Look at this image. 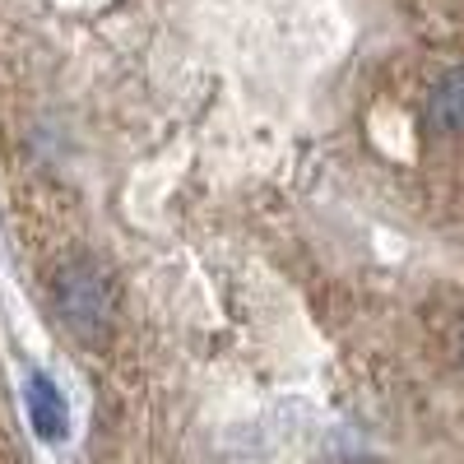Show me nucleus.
Masks as SVG:
<instances>
[{
  "label": "nucleus",
  "mask_w": 464,
  "mask_h": 464,
  "mask_svg": "<svg viewBox=\"0 0 464 464\" xmlns=\"http://www.w3.org/2000/svg\"><path fill=\"white\" fill-rule=\"evenodd\" d=\"M56 312L65 330L84 343H102L111 330V288L93 260H70L56 269Z\"/></svg>",
  "instance_id": "1"
},
{
  "label": "nucleus",
  "mask_w": 464,
  "mask_h": 464,
  "mask_svg": "<svg viewBox=\"0 0 464 464\" xmlns=\"http://www.w3.org/2000/svg\"><path fill=\"white\" fill-rule=\"evenodd\" d=\"M28 418L43 441H65L70 432V409L61 400V391L47 376H28Z\"/></svg>",
  "instance_id": "2"
},
{
  "label": "nucleus",
  "mask_w": 464,
  "mask_h": 464,
  "mask_svg": "<svg viewBox=\"0 0 464 464\" xmlns=\"http://www.w3.org/2000/svg\"><path fill=\"white\" fill-rule=\"evenodd\" d=\"M428 111H432V126L441 135H464V70L441 74L437 89H432Z\"/></svg>",
  "instance_id": "3"
},
{
  "label": "nucleus",
  "mask_w": 464,
  "mask_h": 464,
  "mask_svg": "<svg viewBox=\"0 0 464 464\" xmlns=\"http://www.w3.org/2000/svg\"><path fill=\"white\" fill-rule=\"evenodd\" d=\"M459 348H464V330H459Z\"/></svg>",
  "instance_id": "4"
}]
</instances>
